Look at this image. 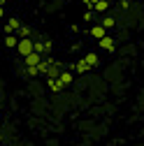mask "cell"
<instances>
[{
	"label": "cell",
	"instance_id": "cell-15",
	"mask_svg": "<svg viewBox=\"0 0 144 146\" xmlns=\"http://www.w3.org/2000/svg\"><path fill=\"white\" fill-rule=\"evenodd\" d=\"M58 81H61L63 86L72 84V72H61V77H58Z\"/></svg>",
	"mask_w": 144,
	"mask_h": 146
},
{
	"label": "cell",
	"instance_id": "cell-5",
	"mask_svg": "<svg viewBox=\"0 0 144 146\" xmlns=\"http://www.w3.org/2000/svg\"><path fill=\"white\" fill-rule=\"evenodd\" d=\"M40 60H42V56H40V53H30V56H26L23 58V63H26V67H37L40 65Z\"/></svg>",
	"mask_w": 144,
	"mask_h": 146
},
{
	"label": "cell",
	"instance_id": "cell-2",
	"mask_svg": "<svg viewBox=\"0 0 144 146\" xmlns=\"http://www.w3.org/2000/svg\"><path fill=\"white\" fill-rule=\"evenodd\" d=\"M33 51H35V53H40V56H44V53L51 51V42H44V40L33 42Z\"/></svg>",
	"mask_w": 144,
	"mask_h": 146
},
{
	"label": "cell",
	"instance_id": "cell-19",
	"mask_svg": "<svg viewBox=\"0 0 144 146\" xmlns=\"http://www.w3.org/2000/svg\"><path fill=\"white\" fill-rule=\"evenodd\" d=\"M3 16H5V9H3V5H0V19H3Z\"/></svg>",
	"mask_w": 144,
	"mask_h": 146
},
{
	"label": "cell",
	"instance_id": "cell-11",
	"mask_svg": "<svg viewBox=\"0 0 144 146\" xmlns=\"http://www.w3.org/2000/svg\"><path fill=\"white\" fill-rule=\"evenodd\" d=\"M16 44H19V37H16V35H5V46L16 49Z\"/></svg>",
	"mask_w": 144,
	"mask_h": 146
},
{
	"label": "cell",
	"instance_id": "cell-17",
	"mask_svg": "<svg viewBox=\"0 0 144 146\" xmlns=\"http://www.w3.org/2000/svg\"><path fill=\"white\" fill-rule=\"evenodd\" d=\"M84 21H86V23H91V21H93V12H91V9L84 14Z\"/></svg>",
	"mask_w": 144,
	"mask_h": 146
},
{
	"label": "cell",
	"instance_id": "cell-12",
	"mask_svg": "<svg viewBox=\"0 0 144 146\" xmlns=\"http://www.w3.org/2000/svg\"><path fill=\"white\" fill-rule=\"evenodd\" d=\"M107 9H109V3H107V0H100V3H95V5H93V12H100V14H105Z\"/></svg>",
	"mask_w": 144,
	"mask_h": 146
},
{
	"label": "cell",
	"instance_id": "cell-20",
	"mask_svg": "<svg viewBox=\"0 0 144 146\" xmlns=\"http://www.w3.org/2000/svg\"><path fill=\"white\" fill-rule=\"evenodd\" d=\"M3 3H5V0H0V5H3Z\"/></svg>",
	"mask_w": 144,
	"mask_h": 146
},
{
	"label": "cell",
	"instance_id": "cell-1",
	"mask_svg": "<svg viewBox=\"0 0 144 146\" xmlns=\"http://www.w3.org/2000/svg\"><path fill=\"white\" fill-rule=\"evenodd\" d=\"M16 51H19L23 58H26V56H30V53H33V40H30V37L19 40V44H16Z\"/></svg>",
	"mask_w": 144,
	"mask_h": 146
},
{
	"label": "cell",
	"instance_id": "cell-6",
	"mask_svg": "<svg viewBox=\"0 0 144 146\" xmlns=\"http://www.w3.org/2000/svg\"><path fill=\"white\" fill-rule=\"evenodd\" d=\"M98 46H100V49H105V51H109V53H112V51H114V40L109 37V35H107V37H102V40L98 42Z\"/></svg>",
	"mask_w": 144,
	"mask_h": 146
},
{
	"label": "cell",
	"instance_id": "cell-14",
	"mask_svg": "<svg viewBox=\"0 0 144 146\" xmlns=\"http://www.w3.org/2000/svg\"><path fill=\"white\" fill-rule=\"evenodd\" d=\"M114 23H116V21H114V16H105V19L100 21V26H102L105 30H109V28H114Z\"/></svg>",
	"mask_w": 144,
	"mask_h": 146
},
{
	"label": "cell",
	"instance_id": "cell-18",
	"mask_svg": "<svg viewBox=\"0 0 144 146\" xmlns=\"http://www.w3.org/2000/svg\"><path fill=\"white\" fill-rule=\"evenodd\" d=\"M121 7H123V9H128V7H130V0H121Z\"/></svg>",
	"mask_w": 144,
	"mask_h": 146
},
{
	"label": "cell",
	"instance_id": "cell-8",
	"mask_svg": "<svg viewBox=\"0 0 144 146\" xmlns=\"http://www.w3.org/2000/svg\"><path fill=\"white\" fill-rule=\"evenodd\" d=\"M72 70H75L77 74H84V72H86V70H91V67H88V63H86V60L81 58V60H77L75 65H72Z\"/></svg>",
	"mask_w": 144,
	"mask_h": 146
},
{
	"label": "cell",
	"instance_id": "cell-16",
	"mask_svg": "<svg viewBox=\"0 0 144 146\" xmlns=\"http://www.w3.org/2000/svg\"><path fill=\"white\" fill-rule=\"evenodd\" d=\"M16 37H19V40H26V37H30V28L21 26V28H19V33H16Z\"/></svg>",
	"mask_w": 144,
	"mask_h": 146
},
{
	"label": "cell",
	"instance_id": "cell-9",
	"mask_svg": "<svg viewBox=\"0 0 144 146\" xmlns=\"http://www.w3.org/2000/svg\"><path fill=\"white\" fill-rule=\"evenodd\" d=\"M47 84H49V90H51V93H58V90H63V84H61L58 79H47Z\"/></svg>",
	"mask_w": 144,
	"mask_h": 146
},
{
	"label": "cell",
	"instance_id": "cell-4",
	"mask_svg": "<svg viewBox=\"0 0 144 146\" xmlns=\"http://www.w3.org/2000/svg\"><path fill=\"white\" fill-rule=\"evenodd\" d=\"M88 35H91V37H95V40L100 42L102 37H107V30H105V28L98 23V26H93V28H88Z\"/></svg>",
	"mask_w": 144,
	"mask_h": 146
},
{
	"label": "cell",
	"instance_id": "cell-7",
	"mask_svg": "<svg viewBox=\"0 0 144 146\" xmlns=\"http://www.w3.org/2000/svg\"><path fill=\"white\" fill-rule=\"evenodd\" d=\"M61 72H63L61 65H58V63H53V65L49 67V72H47V79H58V77H61Z\"/></svg>",
	"mask_w": 144,
	"mask_h": 146
},
{
	"label": "cell",
	"instance_id": "cell-10",
	"mask_svg": "<svg viewBox=\"0 0 144 146\" xmlns=\"http://www.w3.org/2000/svg\"><path fill=\"white\" fill-rule=\"evenodd\" d=\"M51 65H53V60H51V58H42V60H40V65H37V72H44V74H47Z\"/></svg>",
	"mask_w": 144,
	"mask_h": 146
},
{
	"label": "cell",
	"instance_id": "cell-3",
	"mask_svg": "<svg viewBox=\"0 0 144 146\" xmlns=\"http://www.w3.org/2000/svg\"><path fill=\"white\" fill-rule=\"evenodd\" d=\"M19 28H21L19 19H9V21L5 23V35H16V33H19Z\"/></svg>",
	"mask_w": 144,
	"mask_h": 146
},
{
	"label": "cell",
	"instance_id": "cell-13",
	"mask_svg": "<svg viewBox=\"0 0 144 146\" xmlns=\"http://www.w3.org/2000/svg\"><path fill=\"white\" fill-rule=\"evenodd\" d=\"M84 60L88 63V67H93V65H98V53H86V56H84Z\"/></svg>",
	"mask_w": 144,
	"mask_h": 146
}]
</instances>
